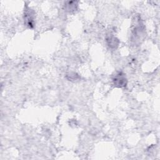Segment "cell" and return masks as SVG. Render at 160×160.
Wrapping results in <instances>:
<instances>
[{"label": "cell", "instance_id": "cell-1", "mask_svg": "<svg viewBox=\"0 0 160 160\" xmlns=\"http://www.w3.org/2000/svg\"><path fill=\"white\" fill-rule=\"evenodd\" d=\"M113 82L116 86L120 88L124 87L126 85V79L124 75H123L121 73H119L115 75V78H113Z\"/></svg>", "mask_w": 160, "mask_h": 160}, {"label": "cell", "instance_id": "cell-2", "mask_svg": "<svg viewBox=\"0 0 160 160\" xmlns=\"http://www.w3.org/2000/svg\"><path fill=\"white\" fill-rule=\"evenodd\" d=\"M107 42L110 46H111V48H115L116 46H118V41L114 37H110L107 38Z\"/></svg>", "mask_w": 160, "mask_h": 160}]
</instances>
